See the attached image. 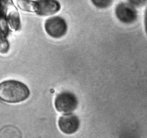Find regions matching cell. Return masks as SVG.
Segmentation results:
<instances>
[{
	"mask_svg": "<svg viewBox=\"0 0 147 138\" xmlns=\"http://www.w3.org/2000/svg\"><path fill=\"white\" fill-rule=\"evenodd\" d=\"M30 90L27 85L17 80H7L0 83V99L7 103H16L28 99Z\"/></svg>",
	"mask_w": 147,
	"mask_h": 138,
	"instance_id": "obj_1",
	"label": "cell"
},
{
	"mask_svg": "<svg viewBox=\"0 0 147 138\" xmlns=\"http://www.w3.org/2000/svg\"><path fill=\"white\" fill-rule=\"evenodd\" d=\"M78 106V100L74 93L69 91L62 92L55 99V107L57 112L69 114L74 112Z\"/></svg>",
	"mask_w": 147,
	"mask_h": 138,
	"instance_id": "obj_2",
	"label": "cell"
},
{
	"mask_svg": "<svg viewBox=\"0 0 147 138\" xmlns=\"http://www.w3.org/2000/svg\"><path fill=\"white\" fill-rule=\"evenodd\" d=\"M45 31L53 38H60L67 32V24L65 20L60 17H53L47 19L45 23Z\"/></svg>",
	"mask_w": 147,
	"mask_h": 138,
	"instance_id": "obj_3",
	"label": "cell"
},
{
	"mask_svg": "<svg viewBox=\"0 0 147 138\" xmlns=\"http://www.w3.org/2000/svg\"><path fill=\"white\" fill-rule=\"evenodd\" d=\"M117 18L125 24H131L137 19V12L134 6L128 3H120L116 7Z\"/></svg>",
	"mask_w": 147,
	"mask_h": 138,
	"instance_id": "obj_4",
	"label": "cell"
},
{
	"mask_svg": "<svg viewBox=\"0 0 147 138\" xmlns=\"http://www.w3.org/2000/svg\"><path fill=\"white\" fill-rule=\"evenodd\" d=\"M58 126L62 132L66 135H72L78 130L80 120L77 116L72 114H66L59 118Z\"/></svg>",
	"mask_w": 147,
	"mask_h": 138,
	"instance_id": "obj_5",
	"label": "cell"
},
{
	"mask_svg": "<svg viewBox=\"0 0 147 138\" xmlns=\"http://www.w3.org/2000/svg\"><path fill=\"white\" fill-rule=\"evenodd\" d=\"M35 1V13L38 15H53L60 11L61 8V5L57 0H37Z\"/></svg>",
	"mask_w": 147,
	"mask_h": 138,
	"instance_id": "obj_6",
	"label": "cell"
},
{
	"mask_svg": "<svg viewBox=\"0 0 147 138\" xmlns=\"http://www.w3.org/2000/svg\"><path fill=\"white\" fill-rule=\"evenodd\" d=\"M16 4L21 10L35 13L36 1L32 0H15Z\"/></svg>",
	"mask_w": 147,
	"mask_h": 138,
	"instance_id": "obj_7",
	"label": "cell"
},
{
	"mask_svg": "<svg viewBox=\"0 0 147 138\" xmlns=\"http://www.w3.org/2000/svg\"><path fill=\"white\" fill-rule=\"evenodd\" d=\"M9 22L11 28L14 30H19L21 29V22L20 15L17 11H12L9 15Z\"/></svg>",
	"mask_w": 147,
	"mask_h": 138,
	"instance_id": "obj_8",
	"label": "cell"
},
{
	"mask_svg": "<svg viewBox=\"0 0 147 138\" xmlns=\"http://www.w3.org/2000/svg\"><path fill=\"white\" fill-rule=\"evenodd\" d=\"M91 2L98 8L104 9L110 7L113 2V0H91Z\"/></svg>",
	"mask_w": 147,
	"mask_h": 138,
	"instance_id": "obj_9",
	"label": "cell"
},
{
	"mask_svg": "<svg viewBox=\"0 0 147 138\" xmlns=\"http://www.w3.org/2000/svg\"><path fill=\"white\" fill-rule=\"evenodd\" d=\"M9 48V45L8 42L6 40L0 38V52L2 53H7Z\"/></svg>",
	"mask_w": 147,
	"mask_h": 138,
	"instance_id": "obj_10",
	"label": "cell"
},
{
	"mask_svg": "<svg viewBox=\"0 0 147 138\" xmlns=\"http://www.w3.org/2000/svg\"><path fill=\"white\" fill-rule=\"evenodd\" d=\"M130 2L131 4L133 6H137V7H141L143 6L146 3V0H128Z\"/></svg>",
	"mask_w": 147,
	"mask_h": 138,
	"instance_id": "obj_11",
	"label": "cell"
}]
</instances>
